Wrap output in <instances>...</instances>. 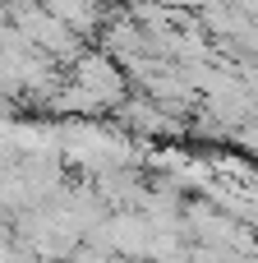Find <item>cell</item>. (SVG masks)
I'll return each instance as SVG.
<instances>
[]
</instances>
